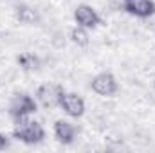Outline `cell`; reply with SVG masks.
<instances>
[{"instance_id":"obj_12","label":"cell","mask_w":155,"mask_h":153,"mask_svg":"<svg viewBox=\"0 0 155 153\" xmlns=\"http://www.w3.org/2000/svg\"><path fill=\"white\" fill-rule=\"evenodd\" d=\"M9 148V139L0 132V151H4V150H7Z\"/></svg>"},{"instance_id":"obj_5","label":"cell","mask_w":155,"mask_h":153,"mask_svg":"<svg viewBox=\"0 0 155 153\" xmlns=\"http://www.w3.org/2000/svg\"><path fill=\"white\" fill-rule=\"evenodd\" d=\"M60 108L72 119H79L85 115L87 110V105H85V99L81 96H78L76 92H67L63 90L61 97H60Z\"/></svg>"},{"instance_id":"obj_3","label":"cell","mask_w":155,"mask_h":153,"mask_svg":"<svg viewBox=\"0 0 155 153\" xmlns=\"http://www.w3.org/2000/svg\"><path fill=\"white\" fill-rule=\"evenodd\" d=\"M90 88L94 94H97L101 97H114L119 90V83L112 72H99L92 77Z\"/></svg>"},{"instance_id":"obj_2","label":"cell","mask_w":155,"mask_h":153,"mask_svg":"<svg viewBox=\"0 0 155 153\" xmlns=\"http://www.w3.org/2000/svg\"><path fill=\"white\" fill-rule=\"evenodd\" d=\"M38 112V101L27 94V92H20V94H15L13 99L9 101V108H7V114L13 121H18V119H24V117H31L33 114Z\"/></svg>"},{"instance_id":"obj_4","label":"cell","mask_w":155,"mask_h":153,"mask_svg":"<svg viewBox=\"0 0 155 153\" xmlns=\"http://www.w3.org/2000/svg\"><path fill=\"white\" fill-rule=\"evenodd\" d=\"M63 86L56 83H43L36 88V101L43 108H56L60 106V97L63 94Z\"/></svg>"},{"instance_id":"obj_7","label":"cell","mask_w":155,"mask_h":153,"mask_svg":"<svg viewBox=\"0 0 155 153\" xmlns=\"http://www.w3.org/2000/svg\"><path fill=\"white\" fill-rule=\"evenodd\" d=\"M121 7L124 13H128L135 18H150L155 15L153 0H123Z\"/></svg>"},{"instance_id":"obj_10","label":"cell","mask_w":155,"mask_h":153,"mask_svg":"<svg viewBox=\"0 0 155 153\" xmlns=\"http://www.w3.org/2000/svg\"><path fill=\"white\" fill-rule=\"evenodd\" d=\"M16 63L25 72H33V70H38L40 69V58L35 56L33 52H22V54H18L16 56Z\"/></svg>"},{"instance_id":"obj_6","label":"cell","mask_w":155,"mask_h":153,"mask_svg":"<svg viewBox=\"0 0 155 153\" xmlns=\"http://www.w3.org/2000/svg\"><path fill=\"white\" fill-rule=\"evenodd\" d=\"M74 22L79 27H85V29H96L97 25H101V16L99 13L88 5V4H79L76 9H74Z\"/></svg>"},{"instance_id":"obj_8","label":"cell","mask_w":155,"mask_h":153,"mask_svg":"<svg viewBox=\"0 0 155 153\" xmlns=\"http://www.w3.org/2000/svg\"><path fill=\"white\" fill-rule=\"evenodd\" d=\"M52 132H54L56 141L63 146H71L78 135V128L71 121H65V119H58L52 126Z\"/></svg>"},{"instance_id":"obj_13","label":"cell","mask_w":155,"mask_h":153,"mask_svg":"<svg viewBox=\"0 0 155 153\" xmlns=\"http://www.w3.org/2000/svg\"><path fill=\"white\" fill-rule=\"evenodd\" d=\"M153 86H155V81H153Z\"/></svg>"},{"instance_id":"obj_1","label":"cell","mask_w":155,"mask_h":153,"mask_svg":"<svg viewBox=\"0 0 155 153\" xmlns=\"http://www.w3.org/2000/svg\"><path fill=\"white\" fill-rule=\"evenodd\" d=\"M15 122H16V126L13 128V139L24 142L27 146H35V144L43 142L45 130H43V126L40 124L38 121L24 117V119L15 121Z\"/></svg>"},{"instance_id":"obj_9","label":"cell","mask_w":155,"mask_h":153,"mask_svg":"<svg viewBox=\"0 0 155 153\" xmlns=\"http://www.w3.org/2000/svg\"><path fill=\"white\" fill-rule=\"evenodd\" d=\"M15 16H16V20H18L20 24H24V25H35V24L40 22L38 13H36L31 5H27V4H16V5H15Z\"/></svg>"},{"instance_id":"obj_11","label":"cell","mask_w":155,"mask_h":153,"mask_svg":"<svg viewBox=\"0 0 155 153\" xmlns=\"http://www.w3.org/2000/svg\"><path fill=\"white\" fill-rule=\"evenodd\" d=\"M71 41H72L74 45H78V47H87L88 41H90V38H88V29L76 25V27L71 31Z\"/></svg>"}]
</instances>
